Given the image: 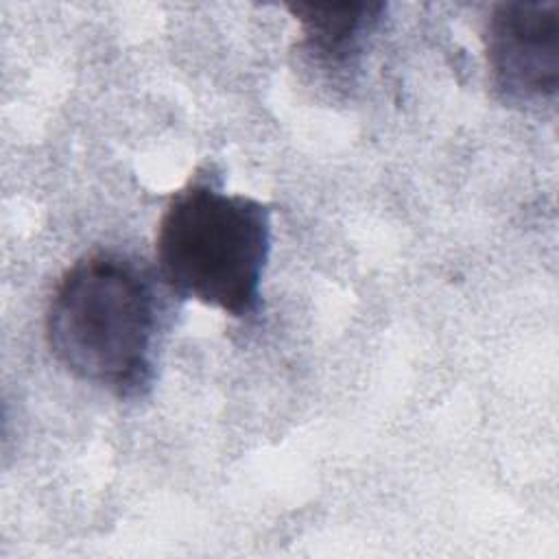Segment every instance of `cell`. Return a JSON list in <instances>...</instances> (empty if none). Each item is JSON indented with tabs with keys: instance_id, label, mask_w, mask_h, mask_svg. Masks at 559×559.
<instances>
[{
	"instance_id": "obj_1",
	"label": "cell",
	"mask_w": 559,
	"mask_h": 559,
	"mask_svg": "<svg viewBox=\"0 0 559 559\" xmlns=\"http://www.w3.org/2000/svg\"><path fill=\"white\" fill-rule=\"evenodd\" d=\"M157 304L148 275L127 255L96 251L57 282L46 310L52 356L79 380L118 397L153 382Z\"/></svg>"
},
{
	"instance_id": "obj_2",
	"label": "cell",
	"mask_w": 559,
	"mask_h": 559,
	"mask_svg": "<svg viewBox=\"0 0 559 559\" xmlns=\"http://www.w3.org/2000/svg\"><path fill=\"white\" fill-rule=\"evenodd\" d=\"M269 253V205L225 192L210 177L177 190L157 223L155 260L164 282L236 319L258 312Z\"/></svg>"
},
{
	"instance_id": "obj_3",
	"label": "cell",
	"mask_w": 559,
	"mask_h": 559,
	"mask_svg": "<svg viewBox=\"0 0 559 559\" xmlns=\"http://www.w3.org/2000/svg\"><path fill=\"white\" fill-rule=\"evenodd\" d=\"M493 85L513 100L552 98L559 87V2H500L485 24Z\"/></svg>"
},
{
	"instance_id": "obj_4",
	"label": "cell",
	"mask_w": 559,
	"mask_h": 559,
	"mask_svg": "<svg viewBox=\"0 0 559 559\" xmlns=\"http://www.w3.org/2000/svg\"><path fill=\"white\" fill-rule=\"evenodd\" d=\"M384 9L382 2H299L288 7L301 26L308 52L330 66H345L360 55Z\"/></svg>"
}]
</instances>
